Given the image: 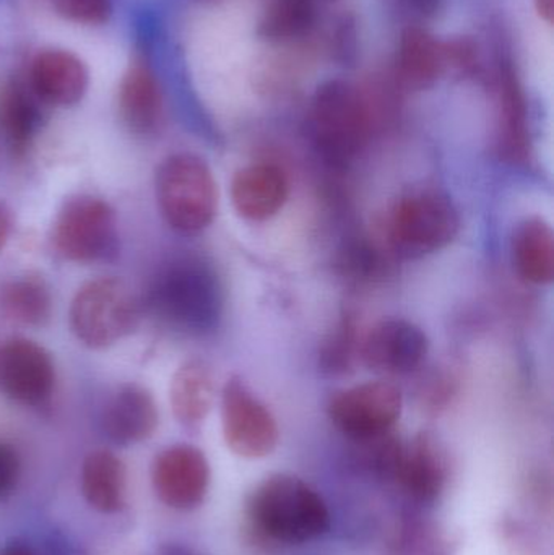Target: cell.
Returning a JSON list of instances; mask_svg holds the SVG:
<instances>
[{
  "instance_id": "obj_1",
  "label": "cell",
  "mask_w": 554,
  "mask_h": 555,
  "mask_svg": "<svg viewBox=\"0 0 554 555\" xmlns=\"http://www.w3.org/2000/svg\"><path fill=\"white\" fill-rule=\"evenodd\" d=\"M142 306L175 332L207 335L220 323L223 287L207 262L198 257H178L152 278Z\"/></svg>"
},
{
  "instance_id": "obj_2",
  "label": "cell",
  "mask_w": 554,
  "mask_h": 555,
  "mask_svg": "<svg viewBox=\"0 0 554 555\" xmlns=\"http://www.w3.org/2000/svg\"><path fill=\"white\" fill-rule=\"evenodd\" d=\"M246 515L253 533L269 543H311L331 530V512L322 495L288 473L263 479L247 499Z\"/></svg>"
},
{
  "instance_id": "obj_3",
  "label": "cell",
  "mask_w": 554,
  "mask_h": 555,
  "mask_svg": "<svg viewBox=\"0 0 554 555\" xmlns=\"http://www.w3.org/2000/svg\"><path fill=\"white\" fill-rule=\"evenodd\" d=\"M315 149L334 168H347L366 145L373 117L366 98L345 80H328L315 90L311 107Z\"/></svg>"
},
{
  "instance_id": "obj_4",
  "label": "cell",
  "mask_w": 554,
  "mask_h": 555,
  "mask_svg": "<svg viewBox=\"0 0 554 555\" xmlns=\"http://www.w3.org/2000/svg\"><path fill=\"white\" fill-rule=\"evenodd\" d=\"M459 230L461 217L454 202L435 189L402 195L384 221L387 246L403 259H418L445 249Z\"/></svg>"
},
{
  "instance_id": "obj_5",
  "label": "cell",
  "mask_w": 554,
  "mask_h": 555,
  "mask_svg": "<svg viewBox=\"0 0 554 555\" xmlns=\"http://www.w3.org/2000/svg\"><path fill=\"white\" fill-rule=\"evenodd\" d=\"M156 201L166 223L184 236L204 233L218 210V185L210 166L192 153H176L159 165Z\"/></svg>"
},
{
  "instance_id": "obj_6",
  "label": "cell",
  "mask_w": 554,
  "mask_h": 555,
  "mask_svg": "<svg viewBox=\"0 0 554 555\" xmlns=\"http://www.w3.org/2000/svg\"><path fill=\"white\" fill-rule=\"evenodd\" d=\"M142 312V300L123 280L98 278L75 294L68 323L78 341L91 349H104L130 335Z\"/></svg>"
},
{
  "instance_id": "obj_7",
  "label": "cell",
  "mask_w": 554,
  "mask_h": 555,
  "mask_svg": "<svg viewBox=\"0 0 554 555\" xmlns=\"http://www.w3.org/2000/svg\"><path fill=\"white\" fill-rule=\"evenodd\" d=\"M116 215L107 202L91 195L68 198L52 227V246L75 263L109 260L117 250Z\"/></svg>"
},
{
  "instance_id": "obj_8",
  "label": "cell",
  "mask_w": 554,
  "mask_h": 555,
  "mask_svg": "<svg viewBox=\"0 0 554 555\" xmlns=\"http://www.w3.org/2000/svg\"><path fill=\"white\" fill-rule=\"evenodd\" d=\"M221 427L228 449L241 459H266L279 446L272 411L237 377L230 378L221 393Z\"/></svg>"
},
{
  "instance_id": "obj_9",
  "label": "cell",
  "mask_w": 554,
  "mask_h": 555,
  "mask_svg": "<svg viewBox=\"0 0 554 555\" xmlns=\"http://www.w3.org/2000/svg\"><path fill=\"white\" fill-rule=\"evenodd\" d=\"M403 398L389 382L374 380L338 391L327 406L332 424L353 442L392 433Z\"/></svg>"
},
{
  "instance_id": "obj_10",
  "label": "cell",
  "mask_w": 554,
  "mask_h": 555,
  "mask_svg": "<svg viewBox=\"0 0 554 555\" xmlns=\"http://www.w3.org/2000/svg\"><path fill=\"white\" fill-rule=\"evenodd\" d=\"M156 498L172 511L201 507L210 488V465L201 449L188 443L168 447L152 465Z\"/></svg>"
},
{
  "instance_id": "obj_11",
  "label": "cell",
  "mask_w": 554,
  "mask_h": 555,
  "mask_svg": "<svg viewBox=\"0 0 554 555\" xmlns=\"http://www.w3.org/2000/svg\"><path fill=\"white\" fill-rule=\"evenodd\" d=\"M55 387L51 354L38 343L10 338L0 343V393L23 406H42Z\"/></svg>"
},
{
  "instance_id": "obj_12",
  "label": "cell",
  "mask_w": 554,
  "mask_h": 555,
  "mask_svg": "<svg viewBox=\"0 0 554 555\" xmlns=\"http://www.w3.org/2000/svg\"><path fill=\"white\" fill-rule=\"evenodd\" d=\"M448 481V453L433 434L420 433L402 442L392 482L409 501L422 507L436 504Z\"/></svg>"
},
{
  "instance_id": "obj_13",
  "label": "cell",
  "mask_w": 554,
  "mask_h": 555,
  "mask_svg": "<svg viewBox=\"0 0 554 555\" xmlns=\"http://www.w3.org/2000/svg\"><path fill=\"white\" fill-rule=\"evenodd\" d=\"M429 351L426 333L403 319L383 320L363 339L360 352L371 371L386 375L415 372Z\"/></svg>"
},
{
  "instance_id": "obj_14",
  "label": "cell",
  "mask_w": 554,
  "mask_h": 555,
  "mask_svg": "<svg viewBox=\"0 0 554 555\" xmlns=\"http://www.w3.org/2000/svg\"><path fill=\"white\" fill-rule=\"evenodd\" d=\"M158 423L155 398L145 387L137 384L117 388L101 413L104 436L120 447L145 442L155 434Z\"/></svg>"
},
{
  "instance_id": "obj_15",
  "label": "cell",
  "mask_w": 554,
  "mask_h": 555,
  "mask_svg": "<svg viewBox=\"0 0 554 555\" xmlns=\"http://www.w3.org/2000/svg\"><path fill=\"white\" fill-rule=\"evenodd\" d=\"M230 194L234 210L241 218L267 221L285 207L289 182L279 166L257 163L233 176Z\"/></svg>"
},
{
  "instance_id": "obj_16",
  "label": "cell",
  "mask_w": 554,
  "mask_h": 555,
  "mask_svg": "<svg viewBox=\"0 0 554 555\" xmlns=\"http://www.w3.org/2000/svg\"><path fill=\"white\" fill-rule=\"evenodd\" d=\"M29 81L39 100L55 106H74L87 93L88 70L72 52L46 49L33 59Z\"/></svg>"
},
{
  "instance_id": "obj_17",
  "label": "cell",
  "mask_w": 554,
  "mask_h": 555,
  "mask_svg": "<svg viewBox=\"0 0 554 555\" xmlns=\"http://www.w3.org/2000/svg\"><path fill=\"white\" fill-rule=\"evenodd\" d=\"M119 113L130 132L149 137L159 129L165 114L158 78L145 62L130 65L119 88Z\"/></svg>"
},
{
  "instance_id": "obj_18",
  "label": "cell",
  "mask_w": 554,
  "mask_h": 555,
  "mask_svg": "<svg viewBox=\"0 0 554 555\" xmlns=\"http://www.w3.org/2000/svg\"><path fill=\"white\" fill-rule=\"evenodd\" d=\"M497 150L500 158L510 165H524L530 158L526 96L511 67H504L500 75Z\"/></svg>"
},
{
  "instance_id": "obj_19",
  "label": "cell",
  "mask_w": 554,
  "mask_h": 555,
  "mask_svg": "<svg viewBox=\"0 0 554 555\" xmlns=\"http://www.w3.org/2000/svg\"><path fill=\"white\" fill-rule=\"evenodd\" d=\"M514 269L524 281L545 286L554 280V233L542 218L517 224L511 240Z\"/></svg>"
},
{
  "instance_id": "obj_20",
  "label": "cell",
  "mask_w": 554,
  "mask_h": 555,
  "mask_svg": "<svg viewBox=\"0 0 554 555\" xmlns=\"http://www.w3.org/2000/svg\"><path fill=\"white\" fill-rule=\"evenodd\" d=\"M215 401V375L201 359L184 362L172 375L169 403L176 420L185 427H198Z\"/></svg>"
},
{
  "instance_id": "obj_21",
  "label": "cell",
  "mask_w": 554,
  "mask_h": 555,
  "mask_svg": "<svg viewBox=\"0 0 554 555\" xmlns=\"http://www.w3.org/2000/svg\"><path fill=\"white\" fill-rule=\"evenodd\" d=\"M81 494L101 514H117L126 507L127 472L119 456L94 450L81 465Z\"/></svg>"
},
{
  "instance_id": "obj_22",
  "label": "cell",
  "mask_w": 554,
  "mask_h": 555,
  "mask_svg": "<svg viewBox=\"0 0 554 555\" xmlns=\"http://www.w3.org/2000/svg\"><path fill=\"white\" fill-rule=\"evenodd\" d=\"M399 78L409 90H426L433 87L446 68L442 42L425 29L410 26L400 38Z\"/></svg>"
},
{
  "instance_id": "obj_23",
  "label": "cell",
  "mask_w": 554,
  "mask_h": 555,
  "mask_svg": "<svg viewBox=\"0 0 554 555\" xmlns=\"http://www.w3.org/2000/svg\"><path fill=\"white\" fill-rule=\"evenodd\" d=\"M0 310L10 322L39 328L51 320V291L39 276L13 278L0 286Z\"/></svg>"
},
{
  "instance_id": "obj_24",
  "label": "cell",
  "mask_w": 554,
  "mask_h": 555,
  "mask_svg": "<svg viewBox=\"0 0 554 555\" xmlns=\"http://www.w3.org/2000/svg\"><path fill=\"white\" fill-rule=\"evenodd\" d=\"M41 114L31 94L22 83L7 80L0 85V133L15 155H23L35 139Z\"/></svg>"
},
{
  "instance_id": "obj_25",
  "label": "cell",
  "mask_w": 554,
  "mask_h": 555,
  "mask_svg": "<svg viewBox=\"0 0 554 555\" xmlns=\"http://www.w3.org/2000/svg\"><path fill=\"white\" fill-rule=\"evenodd\" d=\"M390 555H458V543L439 525L410 518L394 534Z\"/></svg>"
},
{
  "instance_id": "obj_26",
  "label": "cell",
  "mask_w": 554,
  "mask_h": 555,
  "mask_svg": "<svg viewBox=\"0 0 554 555\" xmlns=\"http://www.w3.org/2000/svg\"><path fill=\"white\" fill-rule=\"evenodd\" d=\"M315 7L312 0H270L259 33L272 41L301 38L314 25Z\"/></svg>"
},
{
  "instance_id": "obj_27",
  "label": "cell",
  "mask_w": 554,
  "mask_h": 555,
  "mask_svg": "<svg viewBox=\"0 0 554 555\" xmlns=\"http://www.w3.org/2000/svg\"><path fill=\"white\" fill-rule=\"evenodd\" d=\"M357 328L351 319L344 320L338 325L337 333L322 349V367L332 374L347 372L351 367V359L358 345Z\"/></svg>"
},
{
  "instance_id": "obj_28",
  "label": "cell",
  "mask_w": 554,
  "mask_h": 555,
  "mask_svg": "<svg viewBox=\"0 0 554 555\" xmlns=\"http://www.w3.org/2000/svg\"><path fill=\"white\" fill-rule=\"evenodd\" d=\"M55 12L68 22L101 25L113 13V0H52Z\"/></svg>"
},
{
  "instance_id": "obj_29",
  "label": "cell",
  "mask_w": 554,
  "mask_h": 555,
  "mask_svg": "<svg viewBox=\"0 0 554 555\" xmlns=\"http://www.w3.org/2000/svg\"><path fill=\"white\" fill-rule=\"evenodd\" d=\"M22 463L18 453L10 443L0 440V502L12 498L18 488Z\"/></svg>"
},
{
  "instance_id": "obj_30",
  "label": "cell",
  "mask_w": 554,
  "mask_h": 555,
  "mask_svg": "<svg viewBox=\"0 0 554 555\" xmlns=\"http://www.w3.org/2000/svg\"><path fill=\"white\" fill-rule=\"evenodd\" d=\"M442 52H445L446 67L468 70L477 61V46L467 38L442 42Z\"/></svg>"
},
{
  "instance_id": "obj_31",
  "label": "cell",
  "mask_w": 554,
  "mask_h": 555,
  "mask_svg": "<svg viewBox=\"0 0 554 555\" xmlns=\"http://www.w3.org/2000/svg\"><path fill=\"white\" fill-rule=\"evenodd\" d=\"M0 555H59V553L41 551L26 540H12L0 547Z\"/></svg>"
},
{
  "instance_id": "obj_32",
  "label": "cell",
  "mask_w": 554,
  "mask_h": 555,
  "mask_svg": "<svg viewBox=\"0 0 554 555\" xmlns=\"http://www.w3.org/2000/svg\"><path fill=\"white\" fill-rule=\"evenodd\" d=\"M405 2L413 12L426 16V18H431V16H436L441 12L446 0H405Z\"/></svg>"
},
{
  "instance_id": "obj_33",
  "label": "cell",
  "mask_w": 554,
  "mask_h": 555,
  "mask_svg": "<svg viewBox=\"0 0 554 555\" xmlns=\"http://www.w3.org/2000/svg\"><path fill=\"white\" fill-rule=\"evenodd\" d=\"M10 231H12V215L5 205L0 204V253L9 241Z\"/></svg>"
},
{
  "instance_id": "obj_34",
  "label": "cell",
  "mask_w": 554,
  "mask_h": 555,
  "mask_svg": "<svg viewBox=\"0 0 554 555\" xmlns=\"http://www.w3.org/2000/svg\"><path fill=\"white\" fill-rule=\"evenodd\" d=\"M536 9L539 15L545 20L549 25L553 23L554 0H536Z\"/></svg>"
}]
</instances>
